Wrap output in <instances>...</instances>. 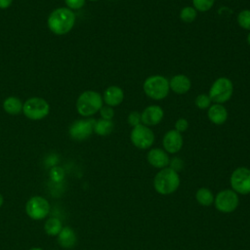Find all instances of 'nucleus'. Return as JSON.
<instances>
[{
    "mask_svg": "<svg viewBox=\"0 0 250 250\" xmlns=\"http://www.w3.org/2000/svg\"><path fill=\"white\" fill-rule=\"evenodd\" d=\"M181 180L178 172L170 167H166L160 169L154 176L153 188L159 194L167 195L175 192L178 189Z\"/></svg>",
    "mask_w": 250,
    "mask_h": 250,
    "instance_id": "nucleus-2",
    "label": "nucleus"
},
{
    "mask_svg": "<svg viewBox=\"0 0 250 250\" xmlns=\"http://www.w3.org/2000/svg\"><path fill=\"white\" fill-rule=\"evenodd\" d=\"M162 145L164 147V150L167 153H177L179 152L184 145V139L181 133L176 131L175 129L169 130L165 133L162 140Z\"/></svg>",
    "mask_w": 250,
    "mask_h": 250,
    "instance_id": "nucleus-12",
    "label": "nucleus"
},
{
    "mask_svg": "<svg viewBox=\"0 0 250 250\" xmlns=\"http://www.w3.org/2000/svg\"><path fill=\"white\" fill-rule=\"evenodd\" d=\"M143 90L148 98L155 101H161L169 94V80L165 76L159 74L148 76L143 84Z\"/></svg>",
    "mask_w": 250,
    "mask_h": 250,
    "instance_id": "nucleus-3",
    "label": "nucleus"
},
{
    "mask_svg": "<svg viewBox=\"0 0 250 250\" xmlns=\"http://www.w3.org/2000/svg\"><path fill=\"white\" fill-rule=\"evenodd\" d=\"M50 178L54 182H61V181H62V179L64 178V172H63L62 168L58 167V166L53 167L50 170Z\"/></svg>",
    "mask_w": 250,
    "mask_h": 250,
    "instance_id": "nucleus-28",
    "label": "nucleus"
},
{
    "mask_svg": "<svg viewBox=\"0 0 250 250\" xmlns=\"http://www.w3.org/2000/svg\"><path fill=\"white\" fill-rule=\"evenodd\" d=\"M22 105L21 102L15 97H9L3 103V107L9 114H19L22 110Z\"/></svg>",
    "mask_w": 250,
    "mask_h": 250,
    "instance_id": "nucleus-21",
    "label": "nucleus"
},
{
    "mask_svg": "<svg viewBox=\"0 0 250 250\" xmlns=\"http://www.w3.org/2000/svg\"><path fill=\"white\" fill-rule=\"evenodd\" d=\"M215 3V0H192V7L197 12H207L209 11Z\"/></svg>",
    "mask_w": 250,
    "mask_h": 250,
    "instance_id": "nucleus-25",
    "label": "nucleus"
},
{
    "mask_svg": "<svg viewBox=\"0 0 250 250\" xmlns=\"http://www.w3.org/2000/svg\"><path fill=\"white\" fill-rule=\"evenodd\" d=\"M164 117V111L161 106L157 104H150L145 107L141 112L142 124L149 127L159 124Z\"/></svg>",
    "mask_w": 250,
    "mask_h": 250,
    "instance_id": "nucleus-13",
    "label": "nucleus"
},
{
    "mask_svg": "<svg viewBox=\"0 0 250 250\" xmlns=\"http://www.w3.org/2000/svg\"><path fill=\"white\" fill-rule=\"evenodd\" d=\"M127 122L129 125H131L132 127H135L139 124H142V118H141V112L137 111V110H133L128 114L127 117Z\"/></svg>",
    "mask_w": 250,
    "mask_h": 250,
    "instance_id": "nucleus-27",
    "label": "nucleus"
},
{
    "mask_svg": "<svg viewBox=\"0 0 250 250\" xmlns=\"http://www.w3.org/2000/svg\"><path fill=\"white\" fill-rule=\"evenodd\" d=\"M103 97L95 91L83 92L76 102V108L80 115L91 116L100 111L103 106Z\"/></svg>",
    "mask_w": 250,
    "mask_h": 250,
    "instance_id": "nucleus-4",
    "label": "nucleus"
},
{
    "mask_svg": "<svg viewBox=\"0 0 250 250\" xmlns=\"http://www.w3.org/2000/svg\"><path fill=\"white\" fill-rule=\"evenodd\" d=\"M189 124H188V121L186 119V118H179L177 119V121L175 122V130L178 131L179 133H183V132H186L188 128Z\"/></svg>",
    "mask_w": 250,
    "mask_h": 250,
    "instance_id": "nucleus-30",
    "label": "nucleus"
},
{
    "mask_svg": "<svg viewBox=\"0 0 250 250\" xmlns=\"http://www.w3.org/2000/svg\"><path fill=\"white\" fill-rule=\"evenodd\" d=\"M90 1H98V0H90Z\"/></svg>",
    "mask_w": 250,
    "mask_h": 250,
    "instance_id": "nucleus-37",
    "label": "nucleus"
},
{
    "mask_svg": "<svg viewBox=\"0 0 250 250\" xmlns=\"http://www.w3.org/2000/svg\"><path fill=\"white\" fill-rule=\"evenodd\" d=\"M237 23L241 28L250 31V9H244L238 13Z\"/></svg>",
    "mask_w": 250,
    "mask_h": 250,
    "instance_id": "nucleus-24",
    "label": "nucleus"
},
{
    "mask_svg": "<svg viewBox=\"0 0 250 250\" xmlns=\"http://www.w3.org/2000/svg\"><path fill=\"white\" fill-rule=\"evenodd\" d=\"M76 234L70 227H63L58 234V242L63 248H71L76 244Z\"/></svg>",
    "mask_w": 250,
    "mask_h": 250,
    "instance_id": "nucleus-18",
    "label": "nucleus"
},
{
    "mask_svg": "<svg viewBox=\"0 0 250 250\" xmlns=\"http://www.w3.org/2000/svg\"><path fill=\"white\" fill-rule=\"evenodd\" d=\"M22 111L27 118L39 120L49 113V104L41 98H31L23 104Z\"/></svg>",
    "mask_w": 250,
    "mask_h": 250,
    "instance_id": "nucleus-9",
    "label": "nucleus"
},
{
    "mask_svg": "<svg viewBox=\"0 0 250 250\" xmlns=\"http://www.w3.org/2000/svg\"><path fill=\"white\" fill-rule=\"evenodd\" d=\"M29 250H43V249L40 247H33V248H30Z\"/></svg>",
    "mask_w": 250,
    "mask_h": 250,
    "instance_id": "nucleus-36",
    "label": "nucleus"
},
{
    "mask_svg": "<svg viewBox=\"0 0 250 250\" xmlns=\"http://www.w3.org/2000/svg\"><path fill=\"white\" fill-rule=\"evenodd\" d=\"M154 139L155 137L152 130L144 124H139L133 127L130 133L132 144L140 149L149 148L154 143Z\"/></svg>",
    "mask_w": 250,
    "mask_h": 250,
    "instance_id": "nucleus-6",
    "label": "nucleus"
},
{
    "mask_svg": "<svg viewBox=\"0 0 250 250\" xmlns=\"http://www.w3.org/2000/svg\"><path fill=\"white\" fill-rule=\"evenodd\" d=\"M75 22V15L68 8H59L51 13L48 26L57 35H62L71 30Z\"/></svg>",
    "mask_w": 250,
    "mask_h": 250,
    "instance_id": "nucleus-1",
    "label": "nucleus"
},
{
    "mask_svg": "<svg viewBox=\"0 0 250 250\" xmlns=\"http://www.w3.org/2000/svg\"><path fill=\"white\" fill-rule=\"evenodd\" d=\"M62 229V224L58 218H50L45 222L44 230L50 236H55Z\"/></svg>",
    "mask_w": 250,
    "mask_h": 250,
    "instance_id": "nucleus-22",
    "label": "nucleus"
},
{
    "mask_svg": "<svg viewBox=\"0 0 250 250\" xmlns=\"http://www.w3.org/2000/svg\"><path fill=\"white\" fill-rule=\"evenodd\" d=\"M114 128V124L111 120L106 119H99L96 120L94 126V132L99 136H107L109 135Z\"/></svg>",
    "mask_w": 250,
    "mask_h": 250,
    "instance_id": "nucleus-20",
    "label": "nucleus"
},
{
    "mask_svg": "<svg viewBox=\"0 0 250 250\" xmlns=\"http://www.w3.org/2000/svg\"><path fill=\"white\" fill-rule=\"evenodd\" d=\"M124 100V92L118 86H109L105 89L103 101L106 105L114 107L119 105Z\"/></svg>",
    "mask_w": 250,
    "mask_h": 250,
    "instance_id": "nucleus-17",
    "label": "nucleus"
},
{
    "mask_svg": "<svg viewBox=\"0 0 250 250\" xmlns=\"http://www.w3.org/2000/svg\"><path fill=\"white\" fill-rule=\"evenodd\" d=\"M197 18V11L191 6H186L180 11V19L184 22H192Z\"/></svg>",
    "mask_w": 250,
    "mask_h": 250,
    "instance_id": "nucleus-23",
    "label": "nucleus"
},
{
    "mask_svg": "<svg viewBox=\"0 0 250 250\" xmlns=\"http://www.w3.org/2000/svg\"><path fill=\"white\" fill-rule=\"evenodd\" d=\"M64 1L70 9H74V10L82 8L85 4V0H64Z\"/></svg>",
    "mask_w": 250,
    "mask_h": 250,
    "instance_id": "nucleus-32",
    "label": "nucleus"
},
{
    "mask_svg": "<svg viewBox=\"0 0 250 250\" xmlns=\"http://www.w3.org/2000/svg\"><path fill=\"white\" fill-rule=\"evenodd\" d=\"M229 183L232 190L239 194L250 193V169L238 167L230 175Z\"/></svg>",
    "mask_w": 250,
    "mask_h": 250,
    "instance_id": "nucleus-8",
    "label": "nucleus"
},
{
    "mask_svg": "<svg viewBox=\"0 0 250 250\" xmlns=\"http://www.w3.org/2000/svg\"><path fill=\"white\" fill-rule=\"evenodd\" d=\"M228 110L221 104H213L207 109L208 119L215 125H222L228 120Z\"/></svg>",
    "mask_w": 250,
    "mask_h": 250,
    "instance_id": "nucleus-16",
    "label": "nucleus"
},
{
    "mask_svg": "<svg viewBox=\"0 0 250 250\" xmlns=\"http://www.w3.org/2000/svg\"><path fill=\"white\" fill-rule=\"evenodd\" d=\"M3 202H4V199H3V196H2V194L0 193V207L3 205Z\"/></svg>",
    "mask_w": 250,
    "mask_h": 250,
    "instance_id": "nucleus-35",
    "label": "nucleus"
},
{
    "mask_svg": "<svg viewBox=\"0 0 250 250\" xmlns=\"http://www.w3.org/2000/svg\"><path fill=\"white\" fill-rule=\"evenodd\" d=\"M95 122V119H81L74 121L69 127L70 137L76 141L88 139L94 132Z\"/></svg>",
    "mask_w": 250,
    "mask_h": 250,
    "instance_id": "nucleus-11",
    "label": "nucleus"
},
{
    "mask_svg": "<svg viewBox=\"0 0 250 250\" xmlns=\"http://www.w3.org/2000/svg\"><path fill=\"white\" fill-rule=\"evenodd\" d=\"M196 201L202 206H210L214 203L215 196L213 192L207 188H200L195 193Z\"/></svg>",
    "mask_w": 250,
    "mask_h": 250,
    "instance_id": "nucleus-19",
    "label": "nucleus"
},
{
    "mask_svg": "<svg viewBox=\"0 0 250 250\" xmlns=\"http://www.w3.org/2000/svg\"><path fill=\"white\" fill-rule=\"evenodd\" d=\"M169 165H170L169 167L171 169H173L176 172H179V171H181L183 169L184 162H183V160L180 157H174V158L170 159Z\"/></svg>",
    "mask_w": 250,
    "mask_h": 250,
    "instance_id": "nucleus-31",
    "label": "nucleus"
},
{
    "mask_svg": "<svg viewBox=\"0 0 250 250\" xmlns=\"http://www.w3.org/2000/svg\"><path fill=\"white\" fill-rule=\"evenodd\" d=\"M215 207L222 213H231L239 205L238 194L229 188L219 191L214 199Z\"/></svg>",
    "mask_w": 250,
    "mask_h": 250,
    "instance_id": "nucleus-7",
    "label": "nucleus"
},
{
    "mask_svg": "<svg viewBox=\"0 0 250 250\" xmlns=\"http://www.w3.org/2000/svg\"><path fill=\"white\" fill-rule=\"evenodd\" d=\"M100 114L103 119L106 120H111L114 116V110L111 106L108 105H103L102 108L100 109Z\"/></svg>",
    "mask_w": 250,
    "mask_h": 250,
    "instance_id": "nucleus-29",
    "label": "nucleus"
},
{
    "mask_svg": "<svg viewBox=\"0 0 250 250\" xmlns=\"http://www.w3.org/2000/svg\"><path fill=\"white\" fill-rule=\"evenodd\" d=\"M246 41H247L248 45L250 46V31H249V33L247 34V37H246Z\"/></svg>",
    "mask_w": 250,
    "mask_h": 250,
    "instance_id": "nucleus-34",
    "label": "nucleus"
},
{
    "mask_svg": "<svg viewBox=\"0 0 250 250\" xmlns=\"http://www.w3.org/2000/svg\"><path fill=\"white\" fill-rule=\"evenodd\" d=\"M13 0H0V8L1 9H6L12 4Z\"/></svg>",
    "mask_w": 250,
    "mask_h": 250,
    "instance_id": "nucleus-33",
    "label": "nucleus"
},
{
    "mask_svg": "<svg viewBox=\"0 0 250 250\" xmlns=\"http://www.w3.org/2000/svg\"><path fill=\"white\" fill-rule=\"evenodd\" d=\"M233 93V84L228 77H219L211 85L208 96L214 104H221L228 102Z\"/></svg>",
    "mask_w": 250,
    "mask_h": 250,
    "instance_id": "nucleus-5",
    "label": "nucleus"
},
{
    "mask_svg": "<svg viewBox=\"0 0 250 250\" xmlns=\"http://www.w3.org/2000/svg\"><path fill=\"white\" fill-rule=\"evenodd\" d=\"M147 162L154 168L163 169L168 167L170 158L168 156V153L159 147H154L148 150L146 154Z\"/></svg>",
    "mask_w": 250,
    "mask_h": 250,
    "instance_id": "nucleus-14",
    "label": "nucleus"
},
{
    "mask_svg": "<svg viewBox=\"0 0 250 250\" xmlns=\"http://www.w3.org/2000/svg\"><path fill=\"white\" fill-rule=\"evenodd\" d=\"M211 99L207 94H199L194 100V104L199 109H208L211 105Z\"/></svg>",
    "mask_w": 250,
    "mask_h": 250,
    "instance_id": "nucleus-26",
    "label": "nucleus"
},
{
    "mask_svg": "<svg viewBox=\"0 0 250 250\" xmlns=\"http://www.w3.org/2000/svg\"><path fill=\"white\" fill-rule=\"evenodd\" d=\"M191 81L185 74H176L169 80V88L178 95H184L190 90Z\"/></svg>",
    "mask_w": 250,
    "mask_h": 250,
    "instance_id": "nucleus-15",
    "label": "nucleus"
},
{
    "mask_svg": "<svg viewBox=\"0 0 250 250\" xmlns=\"http://www.w3.org/2000/svg\"><path fill=\"white\" fill-rule=\"evenodd\" d=\"M25 211L32 220H42L49 214L50 204L48 200L42 196H32L26 202Z\"/></svg>",
    "mask_w": 250,
    "mask_h": 250,
    "instance_id": "nucleus-10",
    "label": "nucleus"
}]
</instances>
